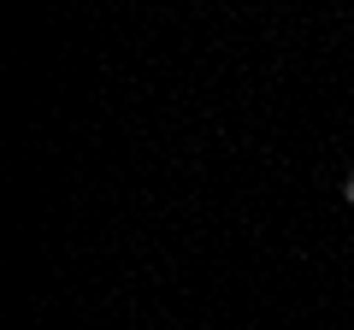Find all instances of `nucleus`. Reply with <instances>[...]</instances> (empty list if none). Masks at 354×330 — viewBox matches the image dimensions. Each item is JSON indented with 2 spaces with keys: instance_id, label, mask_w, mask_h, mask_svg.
Segmentation results:
<instances>
[{
  "instance_id": "obj_1",
  "label": "nucleus",
  "mask_w": 354,
  "mask_h": 330,
  "mask_svg": "<svg viewBox=\"0 0 354 330\" xmlns=\"http://www.w3.org/2000/svg\"><path fill=\"white\" fill-rule=\"evenodd\" d=\"M342 201L354 206V171H348V177H342Z\"/></svg>"
}]
</instances>
